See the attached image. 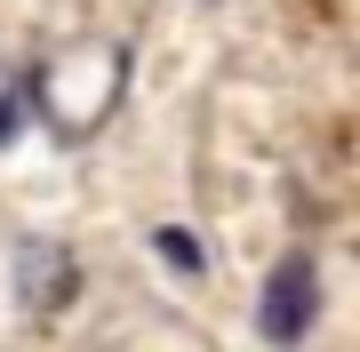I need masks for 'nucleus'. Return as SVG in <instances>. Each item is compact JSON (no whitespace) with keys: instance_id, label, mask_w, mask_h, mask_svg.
Instances as JSON below:
<instances>
[{"instance_id":"1","label":"nucleus","mask_w":360,"mask_h":352,"mask_svg":"<svg viewBox=\"0 0 360 352\" xmlns=\"http://www.w3.org/2000/svg\"><path fill=\"white\" fill-rule=\"evenodd\" d=\"M312 313H321V273H312V256H288V264H272V280H264V304H257V328L272 344H296L312 328Z\"/></svg>"},{"instance_id":"2","label":"nucleus","mask_w":360,"mask_h":352,"mask_svg":"<svg viewBox=\"0 0 360 352\" xmlns=\"http://www.w3.org/2000/svg\"><path fill=\"white\" fill-rule=\"evenodd\" d=\"M153 248H160L168 264H184V273H200V248H193V233H168V224H160V233H153Z\"/></svg>"},{"instance_id":"3","label":"nucleus","mask_w":360,"mask_h":352,"mask_svg":"<svg viewBox=\"0 0 360 352\" xmlns=\"http://www.w3.org/2000/svg\"><path fill=\"white\" fill-rule=\"evenodd\" d=\"M8 136H16V105L0 96V144H8Z\"/></svg>"}]
</instances>
